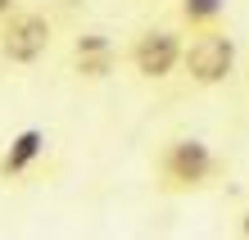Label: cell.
<instances>
[{
	"mask_svg": "<svg viewBox=\"0 0 249 240\" xmlns=\"http://www.w3.org/2000/svg\"><path fill=\"white\" fill-rule=\"evenodd\" d=\"M236 37H227V27H213V32H195L186 41L181 55V73L190 86H222L231 73H236Z\"/></svg>",
	"mask_w": 249,
	"mask_h": 240,
	"instance_id": "cell-2",
	"label": "cell"
},
{
	"mask_svg": "<svg viewBox=\"0 0 249 240\" xmlns=\"http://www.w3.org/2000/svg\"><path fill=\"white\" fill-rule=\"evenodd\" d=\"M50 159V131L46 127H23L0 145V186H18Z\"/></svg>",
	"mask_w": 249,
	"mask_h": 240,
	"instance_id": "cell-5",
	"label": "cell"
},
{
	"mask_svg": "<svg viewBox=\"0 0 249 240\" xmlns=\"http://www.w3.org/2000/svg\"><path fill=\"white\" fill-rule=\"evenodd\" d=\"M154 177H159V190H168V195L209 190L222 177V159L199 136H168L154 154Z\"/></svg>",
	"mask_w": 249,
	"mask_h": 240,
	"instance_id": "cell-1",
	"label": "cell"
},
{
	"mask_svg": "<svg viewBox=\"0 0 249 240\" xmlns=\"http://www.w3.org/2000/svg\"><path fill=\"white\" fill-rule=\"evenodd\" d=\"M177 23L181 32H213L227 23V0H177Z\"/></svg>",
	"mask_w": 249,
	"mask_h": 240,
	"instance_id": "cell-7",
	"label": "cell"
},
{
	"mask_svg": "<svg viewBox=\"0 0 249 240\" xmlns=\"http://www.w3.org/2000/svg\"><path fill=\"white\" fill-rule=\"evenodd\" d=\"M50 41H54V23L46 9H14L0 23V64L32 68L36 59H46Z\"/></svg>",
	"mask_w": 249,
	"mask_h": 240,
	"instance_id": "cell-3",
	"label": "cell"
},
{
	"mask_svg": "<svg viewBox=\"0 0 249 240\" xmlns=\"http://www.w3.org/2000/svg\"><path fill=\"white\" fill-rule=\"evenodd\" d=\"M68 64L82 82H105L118 68V46L109 32H77L68 46Z\"/></svg>",
	"mask_w": 249,
	"mask_h": 240,
	"instance_id": "cell-6",
	"label": "cell"
},
{
	"mask_svg": "<svg viewBox=\"0 0 249 240\" xmlns=\"http://www.w3.org/2000/svg\"><path fill=\"white\" fill-rule=\"evenodd\" d=\"M14 9H18V0H0V23H5V18H9Z\"/></svg>",
	"mask_w": 249,
	"mask_h": 240,
	"instance_id": "cell-8",
	"label": "cell"
},
{
	"mask_svg": "<svg viewBox=\"0 0 249 240\" xmlns=\"http://www.w3.org/2000/svg\"><path fill=\"white\" fill-rule=\"evenodd\" d=\"M236 231H240V236H249V208L240 213V222H236Z\"/></svg>",
	"mask_w": 249,
	"mask_h": 240,
	"instance_id": "cell-9",
	"label": "cell"
},
{
	"mask_svg": "<svg viewBox=\"0 0 249 240\" xmlns=\"http://www.w3.org/2000/svg\"><path fill=\"white\" fill-rule=\"evenodd\" d=\"M181 55H186V41H181V27H141L127 46V64L136 77L145 82H168L172 73L181 68Z\"/></svg>",
	"mask_w": 249,
	"mask_h": 240,
	"instance_id": "cell-4",
	"label": "cell"
}]
</instances>
